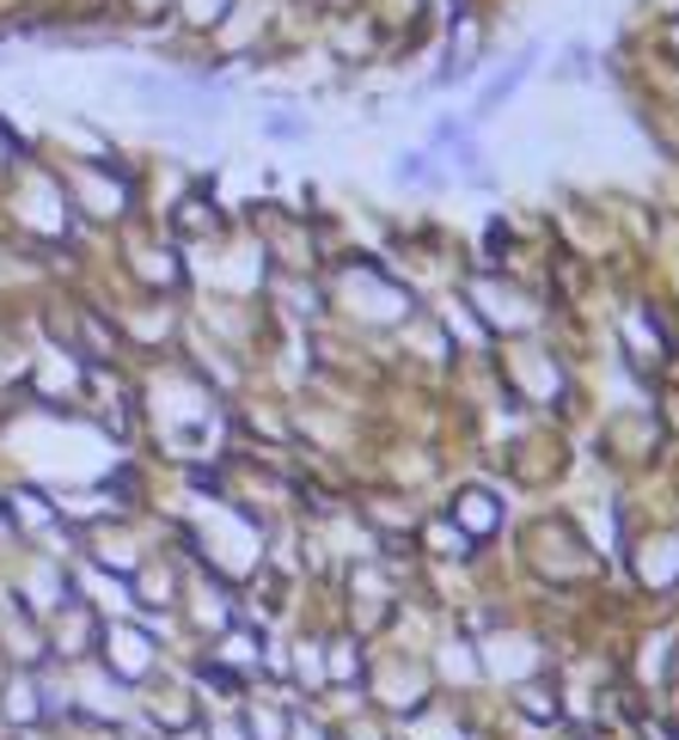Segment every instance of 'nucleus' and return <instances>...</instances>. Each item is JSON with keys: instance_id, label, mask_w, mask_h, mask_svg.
<instances>
[{"instance_id": "obj_1", "label": "nucleus", "mask_w": 679, "mask_h": 740, "mask_svg": "<svg viewBox=\"0 0 679 740\" xmlns=\"http://www.w3.org/2000/svg\"><path fill=\"white\" fill-rule=\"evenodd\" d=\"M526 74H533V56H521V62H514L509 74H496L490 86H484V98H478V117H490V110L502 105V98H509V93H514V86H521Z\"/></svg>"}, {"instance_id": "obj_2", "label": "nucleus", "mask_w": 679, "mask_h": 740, "mask_svg": "<svg viewBox=\"0 0 679 740\" xmlns=\"http://www.w3.org/2000/svg\"><path fill=\"white\" fill-rule=\"evenodd\" d=\"M398 178H404V184H410V178H417V184H422V178H429V166H422V154H404Z\"/></svg>"}]
</instances>
